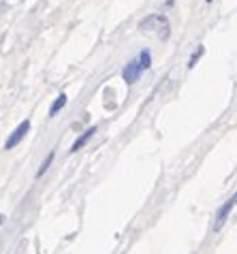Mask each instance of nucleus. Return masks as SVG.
<instances>
[{
  "label": "nucleus",
  "mask_w": 237,
  "mask_h": 254,
  "mask_svg": "<svg viewBox=\"0 0 237 254\" xmlns=\"http://www.w3.org/2000/svg\"><path fill=\"white\" fill-rule=\"evenodd\" d=\"M139 30L141 32H156L160 39H169V22H167L165 15L154 13V15H148L145 19L139 22Z\"/></svg>",
  "instance_id": "1"
},
{
  "label": "nucleus",
  "mask_w": 237,
  "mask_h": 254,
  "mask_svg": "<svg viewBox=\"0 0 237 254\" xmlns=\"http://www.w3.org/2000/svg\"><path fill=\"white\" fill-rule=\"evenodd\" d=\"M139 75H141V66H139V60H130L126 66H124L122 70V77H124V81L128 83V86H132L137 79H139Z\"/></svg>",
  "instance_id": "3"
},
{
  "label": "nucleus",
  "mask_w": 237,
  "mask_h": 254,
  "mask_svg": "<svg viewBox=\"0 0 237 254\" xmlns=\"http://www.w3.org/2000/svg\"><path fill=\"white\" fill-rule=\"evenodd\" d=\"M150 60H152L150 52H148V49H143V52L139 54V66H141V70H143V68H150V64H152Z\"/></svg>",
  "instance_id": "7"
},
{
  "label": "nucleus",
  "mask_w": 237,
  "mask_h": 254,
  "mask_svg": "<svg viewBox=\"0 0 237 254\" xmlns=\"http://www.w3.org/2000/svg\"><path fill=\"white\" fill-rule=\"evenodd\" d=\"M52 160H54V152H50V154H47V158H45L43 162H41V167H39V171H37V178H41V175H43V173L47 171V169H50Z\"/></svg>",
  "instance_id": "8"
},
{
  "label": "nucleus",
  "mask_w": 237,
  "mask_h": 254,
  "mask_svg": "<svg viewBox=\"0 0 237 254\" xmlns=\"http://www.w3.org/2000/svg\"><path fill=\"white\" fill-rule=\"evenodd\" d=\"M66 101H68L66 94H60V96H58V98H56V101L52 103V107H50V116H56V114H58V111H60V109L66 105Z\"/></svg>",
  "instance_id": "6"
},
{
  "label": "nucleus",
  "mask_w": 237,
  "mask_h": 254,
  "mask_svg": "<svg viewBox=\"0 0 237 254\" xmlns=\"http://www.w3.org/2000/svg\"><path fill=\"white\" fill-rule=\"evenodd\" d=\"M235 205H237V192H235V194L231 196V199H229V201L225 203V205H222V207L218 209V218H216V229H220V224L227 220L229 211H231V209H233Z\"/></svg>",
  "instance_id": "4"
},
{
  "label": "nucleus",
  "mask_w": 237,
  "mask_h": 254,
  "mask_svg": "<svg viewBox=\"0 0 237 254\" xmlns=\"http://www.w3.org/2000/svg\"><path fill=\"white\" fill-rule=\"evenodd\" d=\"M201 54H203V47H199V49H197V52H194V54H192V58H190V62H188V68H192V66H194V62H197V60H199V56H201Z\"/></svg>",
  "instance_id": "9"
},
{
  "label": "nucleus",
  "mask_w": 237,
  "mask_h": 254,
  "mask_svg": "<svg viewBox=\"0 0 237 254\" xmlns=\"http://www.w3.org/2000/svg\"><path fill=\"white\" fill-rule=\"evenodd\" d=\"M28 130H30V120H24V122L19 124L15 130H13V135H11L9 139H6V143H4L6 150H13V147H15V145L19 143V141H22V139L26 137V132H28Z\"/></svg>",
  "instance_id": "2"
},
{
  "label": "nucleus",
  "mask_w": 237,
  "mask_h": 254,
  "mask_svg": "<svg viewBox=\"0 0 237 254\" xmlns=\"http://www.w3.org/2000/svg\"><path fill=\"white\" fill-rule=\"evenodd\" d=\"M94 132H96V126H92V128H88V130L83 132V135H81V137H79V139H77V141H75V143H73L71 152H77V150H81V147L86 145L90 139H92V135H94Z\"/></svg>",
  "instance_id": "5"
}]
</instances>
